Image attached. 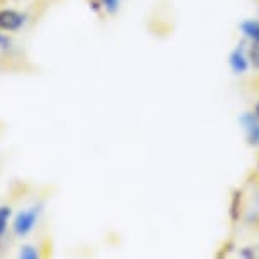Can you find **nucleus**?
I'll use <instances>...</instances> for the list:
<instances>
[{"label": "nucleus", "mask_w": 259, "mask_h": 259, "mask_svg": "<svg viewBox=\"0 0 259 259\" xmlns=\"http://www.w3.org/2000/svg\"><path fill=\"white\" fill-rule=\"evenodd\" d=\"M254 114H256V115L259 117V102L256 104V107H254Z\"/></svg>", "instance_id": "13"}, {"label": "nucleus", "mask_w": 259, "mask_h": 259, "mask_svg": "<svg viewBox=\"0 0 259 259\" xmlns=\"http://www.w3.org/2000/svg\"><path fill=\"white\" fill-rule=\"evenodd\" d=\"M241 122L244 133H246V139L249 146H259V117L256 114H251V112H246V114L241 115Z\"/></svg>", "instance_id": "3"}, {"label": "nucleus", "mask_w": 259, "mask_h": 259, "mask_svg": "<svg viewBox=\"0 0 259 259\" xmlns=\"http://www.w3.org/2000/svg\"><path fill=\"white\" fill-rule=\"evenodd\" d=\"M229 65H231V70L236 73V75H244L247 70H249V65H251V61H249V55H246V50H244V46H237L236 50L231 53V56H229Z\"/></svg>", "instance_id": "4"}, {"label": "nucleus", "mask_w": 259, "mask_h": 259, "mask_svg": "<svg viewBox=\"0 0 259 259\" xmlns=\"http://www.w3.org/2000/svg\"><path fill=\"white\" fill-rule=\"evenodd\" d=\"M120 2H122V0H100L102 7H104L109 14H115L117 11H119Z\"/></svg>", "instance_id": "9"}, {"label": "nucleus", "mask_w": 259, "mask_h": 259, "mask_svg": "<svg viewBox=\"0 0 259 259\" xmlns=\"http://www.w3.org/2000/svg\"><path fill=\"white\" fill-rule=\"evenodd\" d=\"M11 217H12V208L9 205H0V239L6 236Z\"/></svg>", "instance_id": "6"}, {"label": "nucleus", "mask_w": 259, "mask_h": 259, "mask_svg": "<svg viewBox=\"0 0 259 259\" xmlns=\"http://www.w3.org/2000/svg\"><path fill=\"white\" fill-rule=\"evenodd\" d=\"M241 254H242L244 257H252V256H254V251H252L251 247H244Z\"/></svg>", "instance_id": "12"}, {"label": "nucleus", "mask_w": 259, "mask_h": 259, "mask_svg": "<svg viewBox=\"0 0 259 259\" xmlns=\"http://www.w3.org/2000/svg\"><path fill=\"white\" fill-rule=\"evenodd\" d=\"M21 259H39L41 257V254H39L37 247L36 246H31V244H26V246H22L19 249V254H17Z\"/></svg>", "instance_id": "7"}, {"label": "nucleus", "mask_w": 259, "mask_h": 259, "mask_svg": "<svg viewBox=\"0 0 259 259\" xmlns=\"http://www.w3.org/2000/svg\"><path fill=\"white\" fill-rule=\"evenodd\" d=\"M90 9H92V11H94V12H100L104 7H102L100 0H90Z\"/></svg>", "instance_id": "11"}, {"label": "nucleus", "mask_w": 259, "mask_h": 259, "mask_svg": "<svg viewBox=\"0 0 259 259\" xmlns=\"http://www.w3.org/2000/svg\"><path fill=\"white\" fill-rule=\"evenodd\" d=\"M27 16L14 9H2L0 11V31L17 32L26 26Z\"/></svg>", "instance_id": "2"}, {"label": "nucleus", "mask_w": 259, "mask_h": 259, "mask_svg": "<svg viewBox=\"0 0 259 259\" xmlns=\"http://www.w3.org/2000/svg\"><path fill=\"white\" fill-rule=\"evenodd\" d=\"M249 61H251L252 68L259 70V42H251V48H249Z\"/></svg>", "instance_id": "8"}, {"label": "nucleus", "mask_w": 259, "mask_h": 259, "mask_svg": "<svg viewBox=\"0 0 259 259\" xmlns=\"http://www.w3.org/2000/svg\"><path fill=\"white\" fill-rule=\"evenodd\" d=\"M11 45H12V41H11V37L9 36H6L4 32H0V50H9L11 48Z\"/></svg>", "instance_id": "10"}, {"label": "nucleus", "mask_w": 259, "mask_h": 259, "mask_svg": "<svg viewBox=\"0 0 259 259\" xmlns=\"http://www.w3.org/2000/svg\"><path fill=\"white\" fill-rule=\"evenodd\" d=\"M39 212H41V208L32 207L29 210H21L19 213H16L14 222H12L14 234L19 236V237H26L27 234L31 232L34 227H36L37 219H39Z\"/></svg>", "instance_id": "1"}, {"label": "nucleus", "mask_w": 259, "mask_h": 259, "mask_svg": "<svg viewBox=\"0 0 259 259\" xmlns=\"http://www.w3.org/2000/svg\"><path fill=\"white\" fill-rule=\"evenodd\" d=\"M239 29L244 34V37H247L251 42H259V21L247 19V21L239 24Z\"/></svg>", "instance_id": "5"}]
</instances>
